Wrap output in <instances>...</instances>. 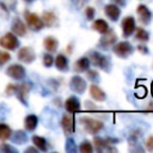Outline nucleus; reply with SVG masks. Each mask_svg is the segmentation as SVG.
I'll return each mask as SVG.
<instances>
[{"label":"nucleus","instance_id":"obj_1","mask_svg":"<svg viewBox=\"0 0 153 153\" xmlns=\"http://www.w3.org/2000/svg\"><path fill=\"white\" fill-rule=\"evenodd\" d=\"M91 65H93L94 67H98L99 69H103L105 72H110L111 69V62L109 60L108 56L100 54L99 51H96V50H91L88 51V55H87Z\"/></svg>","mask_w":153,"mask_h":153},{"label":"nucleus","instance_id":"obj_2","mask_svg":"<svg viewBox=\"0 0 153 153\" xmlns=\"http://www.w3.org/2000/svg\"><path fill=\"white\" fill-rule=\"evenodd\" d=\"M80 123L82 124L84 129L91 134V135H96L98 134L103 128H104V123L96 120V118H92V117H88V116H82L80 117Z\"/></svg>","mask_w":153,"mask_h":153},{"label":"nucleus","instance_id":"obj_3","mask_svg":"<svg viewBox=\"0 0 153 153\" xmlns=\"http://www.w3.org/2000/svg\"><path fill=\"white\" fill-rule=\"evenodd\" d=\"M111 48H112V53L115 55H117L118 57H121V59H127L128 56H130L134 53V47L128 41L117 42Z\"/></svg>","mask_w":153,"mask_h":153},{"label":"nucleus","instance_id":"obj_4","mask_svg":"<svg viewBox=\"0 0 153 153\" xmlns=\"http://www.w3.org/2000/svg\"><path fill=\"white\" fill-rule=\"evenodd\" d=\"M0 45L7 50H14L19 47V41L14 33L7 32L2 37H0Z\"/></svg>","mask_w":153,"mask_h":153},{"label":"nucleus","instance_id":"obj_5","mask_svg":"<svg viewBox=\"0 0 153 153\" xmlns=\"http://www.w3.org/2000/svg\"><path fill=\"white\" fill-rule=\"evenodd\" d=\"M121 27H122V35L124 38H128L130 37L135 29H136V24H135V19L134 17L131 16H127L122 19V23H121Z\"/></svg>","mask_w":153,"mask_h":153},{"label":"nucleus","instance_id":"obj_6","mask_svg":"<svg viewBox=\"0 0 153 153\" xmlns=\"http://www.w3.org/2000/svg\"><path fill=\"white\" fill-rule=\"evenodd\" d=\"M86 87H87V84H86V80L84 78H81L80 75H74L69 80V88L78 93V94H82L85 91H86Z\"/></svg>","mask_w":153,"mask_h":153},{"label":"nucleus","instance_id":"obj_7","mask_svg":"<svg viewBox=\"0 0 153 153\" xmlns=\"http://www.w3.org/2000/svg\"><path fill=\"white\" fill-rule=\"evenodd\" d=\"M25 20H26L27 26L32 31H39L44 26L42 19L36 13H32V12H25Z\"/></svg>","mask_w":153,"mask_h":153},{"label":"nucleus","instance_id":"obj_8","mask_svg":"<svg viewBox=\"0 0 153 153\" xmlns=\"http://www.w3.org/2000/svg\"><path fill=\"white\" fill-rule=\"evenodd\" d=\"M116 41H117V35L110 29V31H108L106 33H104L100 37V39L98 42V47L100 49H105L106 50V49L111 48L116 43Z\"/></svg>","mask_w":153,"mask_h":153},{"label":"nucleus","instance_id":"obj_9","mask_svg":"<svg viewBox=\"0 0 153 153\" xmlns=\"http://www.w3.org/2000/svg\"><path fill=\"white\" fill-rule=\"evenodd\" d=\"M61 127H62L63 133L66 134V136L72 135L75 130V122H74L73 115H69V112L65 114L61 118Z\"/></svg>","mask_w":153,"mask_h":153},{"label":"nucleus","instance_id":"obj_10","mask_svg":"<svg viewBox=\"0 0 153 153\" xmlns=\"http://www.w3.org/2000/svg\"><path fill=\"white\" fill-rule=\"evenodd\" d=\"M30 90H31V85L27 84V82H24V84H20V85H16V87H14V93H16L17 98L25 106H27V94H29Z\"/></svg>","mask_w":153,"mask_h":153},{"label":"nucleus","instance_id":"obj_11","mask_svg":"<svg viewBox=\"0 0 153 153\" xmlns=\"http://www.w3.org/2000/svg\"><path fill=\"white\" fill-rule=\"evenodd\" d=\"M6 74L14 80H22L25 76V69L22 65L14 63V65H11L10 67H7Z\"/></svg>","mask_w":153,"mask_h":153},{"label":"nucleus","instance_id":"obj_12","mask_svg":"<svg viewBox=\"0 0 153 153\" xmlns=\"http://www.w3.org/2000/svg\"><path fill=\"white\" fill-rule=\"evenodd\" d=\"M136 14L139 17V20L143 24V25H148L152 20V12L148 10V7L143 4H140L136 7Z\"/></svg>","mask_w":153,"mask_h":153},{"label":"nucleus","instance_id":"obj_13","mask_svg":"<svg viewBox=\"0 0 153 153\" xmlns=\"http://www.w3.org/2000/svg\"><path fill=\"white\" fill-rule=\"evenodd\" d=\"M17 56H18V60L22 61V62H24V63H31L36 59L35 51L30 47H23V48H20Z\"/></svg>","mask_w":153,"mask_h":153},{"label":"nucleus","instance_id":"obj_14","mask_svg":"<svg viewBox=\"0 0 153 153\" xmlns=\"http://www.w3.org/2000/svg\"><path fill=\"white\" fill-rule=\"evenodd\" d=\"M104 13L110 20L117 22L120 19V16H121V10L116 4H108L104 7Z\"/></svg>","mask_w":153,"mask_h":153},{"label":"nucleus","instance_id":"obj_15","mask_svg":"<svg viewBox=\"0 0 153 153\" xmlns=\"http://www.w3.org/2000/svg\"><path fill=\"white\" fill-rule=\"evenodd\" d=\"M65 109H66V111L69 112V114L79 112L80 109H81V104H80L79 98H76L75 96H72V97L67 98L66 102H65Z\"/></svg>","mask_w":153,"mask_h":153},{"label":"nucleus","instance_id":"obj_16","mask_svg":"<svg viewBox=\"0 0 153 153\" xmlns=\"http://www.w3.org/2000/svg\"><path fill=\"white\" fill-rule=\"evenodd\" d=\"M90 96L92 99H94L96 102H104L106 99V94L105 92L97 85V84H92L90 86Z\"/></svg>","mask_w":153,"mask_h":153},{"label":"nucleus","instance_id":"obj_17","mask_svg":"<svg viewBox=\"0 0 153 153\" xmlns=\"http://www.w3.org/2000/svg\"><path fill=\"white\" fill-rule=\"evenodd\" d=\"M91 66V62L88 60L87 56H82L80 57L79 60H76L74 62V66H73V71L76 72V73H84L86 72Z\"/></svg>","mask_w":153,"mask_h":153},{"label":"nucleus","instance_id":"obj_18","mask_svg":"<svg viewBox=\"0 0 153 153\" xmlns=\"http://www.w3.org/2000/svg\"><path fill=\"white\" fill-rule=\"evenodd\" d=\"M41 19H42L44 26L53 27V26H56V25H57V17H56L55 13L51 12V11H45V12H43Z\"/></svg>","mask_w":153,"mask_h":153},{"label":"nucleus","instance_id":"obj_19","mask_svg":"<svg viewBox=\"0 0 153 153\" xmlns=\"http://www.w3.org/2000/svg\"><path fill=\"white\" fill-rule=\"evenodd\" d=\"M12 31L16 36H25L26 35V25L19 19V18H14L12 22Z\"/></svg>","mask_w":153,"mask_h":153},{"label":"nucleus","instance_id":"obj_20","mask_svg":"<svg viewBox=\"0 0 153 153\" xmlns=\"http://www.w3.org/2000/svg\"><path fill=\"white\" fill-rule=\"evenodd\" d=\"M92 29H93L94 31L99 32L100 35H104V33H106L108 31H110V26H109V24H108L104 19H96V20H93V23H92Z\"/></svg>","mask_w":153,"mask_h":153},{"label":"nucleus","instance_id":"obj_21","mask_svg":"<svg viewBox=\"0 0 153 153\" xmlns=\"http://www.w3.org/2000/svg\"><path fill=\"white\" fill-rule=\"evenodd\" d=\"M93 145L97 152H103V151H109V148L111 147V145H109V142L106 141V139L100 137V136H94L93 137Z\"/></svg>","mask_w":153,"mask_h":153},{"label":"nucleus","instance_id":"obj_22","mask_svg":"<svg viewBox=\"0 0 153 153\" xmlns=\"http://www.w3.org/2000/svg\"><path fill=\"white\" fill-rule=\"evenodd\" d=\"M54 62H55L57 71H60V72H67L68 71V59L63 54H59L55 57Z\"/></svg>","mask_w":153,"mask_h":153},{"label":"nucleus","instance_id":"obj_23","mask_svg":"<svg viewBox=\"0 0 153 153\" xmlns=\"http://www.w3.org/2000/svg\"><path fill=\"white\" fill-rule=\"evenodd\" d=\"M43 45H44V48H45V50L48 53H54V51H56V49L59 47V42H57V39L55 37L47 36L44 38V41H43Z\"/></svg>","mask_w":153,"mask_h":153},{"label":"nucleus","instance_id":"obj_24","mask_svg":"<svg viewBox=\"0 0 153 153\" xmlns=\"http://www.w3.org/2000/svg\"><path fill=\"white\" fill-rule=\"evenodd\" d=\"M37 124H38V118L36 115L33 114H30L25 117L24 120V126H25V129L29 130V131H33L36 128H37Z\"/></svg>","mask_w":153,"mask_h":153},{"label":"nucleus","instance_id":"obj_25","mask_svg":"<svg viewBox=\"0 0 153 153\" xmlns=\"http://www.w3.org/2000/svg\"><path fill=\"white\" fill-rule=\"evenodd\" d=\"M13 141V143H18V145H23L27 141V135L24 130H16L13 134H11L10 136Z\"/></svg>","mask_w":153,"mask_h":153},{"label":"nucleus","instance_id":"obj_26","mask_svg":"<svg viewBox=\"0 0 153 153\" xmlns=\"http://www.w3.org/2000/svg\"><path fill=\"white\" fill-rule=\"evenodd\" d=\"M32 143L36 146V148L38 151H42V152H45L48 151V143H47V140L42 136H38V135H33L32 136Z\"/></svg>","mask_w":153,"mask_h":153},{"label":"nucleus","instance_id":"obj_27","mask_svg":"<svg viewBox=\"0 0 153 153\" xmlns=\"http://www.w3.org/2000/svg\"><path fill=\"white\" fill-rule=\"evenodd\" d=\"M134 32H135V38H136L137 41L143 42V43L148 42V39H149V33H148L143 27H136Z\"/></svg>","mask_w":153,"mask_h":153},{"label":"nucleus","instance_id":"obj_28","mask_svg":"<svg viewBox=\"0 0 153 153\" xmlns=\"http://www.w3.org/2000/svg\"><path fill=\"white\" fill-rule=\"evenodd\" d=\"M11 134H12L11 128L7 124H5V123H0V140L1 141L8 140L10 136H11Z\"/></svg>","mask_w":153,"mask_h":153},{"label":"nucleus","instance_id":"obj_29","mask_svg":"<svg viewBox=\"0 0 153 153\" xmlns=\"http://www.w3.org/2000/svg\"><path fill=\"white\" fill-rule=\"evenodd\" d=\"M79 151L81 153H92L93 152V146L90 141L87 140H84L80 145H79Z\"/></svg>","mask_w":153,"mask_h":153},{"label":"nucleus","instance_id":"obj_30","mask_svg":"<svg viewBox=\"0 0 153 153\" xmlns=\"http://www.w3.org/2000/svg\"><path fill=\"white\" fill-rule=\"evenodd\" d=\"M86 72H87V73H86L87 79L91 80L93 84H96V82L99 81V73H98V71H96V69H90V68H88Z\"/></svg>","mask_w":153,"mask_h":153},{"label":"nucleus","instance_id":"obj_31","mask_svg":"<svg viewBox=\"0 0 153 153\" xmlns=\"http://www.w3.org/2000/svg\"><path fill=\"white\" fill-rule=\"evenodd\" d=\"M65 148H66V151L69 152V153L76 152V145L74 143V140H73L72 137H68V139L66 140V146H65Z\"/></svg>","mask_w":153,"mask_h":153},{"label":"nucleus","instance_id":"obj_32","mask_svg":"<svg viewBox=\"0 0 153 153\" xmlns=\"http://www.w3.org/2000/svg\"><path fill=\"white\" fill-rule=\"evenodd\" d=\"M53 63H54V57H53V55H51L50 53H45V54L43 55V65L49 68V67L53 66Z\"/></svg>","mask_w":153,"mask_h":153},{"label":"nucleus","instance_id":"obj_33","mask_svg":"<svg viewBox=\"0 0 153 153\" xmlns=\"http://www.w3.org/2000/svg\"><path fill=\"white\" fill-rule=\"evenodd\" d=\"M11 60V55L4 50H0V67Z\"/></svg>","mask_w":153,"mask_h":153},{"label":"nucleus","instance_id":"obj_34","mask_svg":"<svg viewBox=\"0 0 153 153\" xmlns=\"http://www.w3.org/2000/svg\"><path fill=\"white\" fill-rule=\"evenodd\" d=\"M94 8L93 7H86L85 8V16H86V19L87 20H93L94 19Z\"/></svg>","mask_w":153,"mask_h":153},{"label":"nucleus","instance_id":"obj_35","mask_svg":"<svg viewBox=\"0 0 153 153\" xmlns=\"http://www.w3.org/2000/svg\"><path fill=\"white\" fill-rule=\"evenodd\" d=\"M0 151H2V152H8V153H17V152H18L16 148H13V147H11V146H8V145H5V143L0 145Z\"/></svg>","mask_w":153,"mask_h":153},{"label":"nucleus","instance_id":"obj_36","mask_svg":"<svg viewBox=\"0 0 153 153\" xmlns=\"http://www.w3.org/2000/svg\"><path fill=\"white\" fill-rule=\"evenodd\" d=\"M145 146H146L147 151L153 152V135H151V136L147 137V140H146V142H145Z\"/></svg>","mask_w":153,"mask_h":153},{"label":"nucleus","instance_id":"obj_37","mask_svg":"<svg viewBox=\"0 0 153 153\" xmlns=\"http://www.w3.org/2000/svg\"><path fill=\"white\" fill-rule=\"evenodd\" d=\"M14 87H16V85H13V84H10L8 86H7V88H6V94L7 96H12V94H14Z\"/></svg>","mask_w":153,"mask_h":153},{"label":"nucleus","instance_id":"obj_38","mask_svg":"<svg viewBox=\"0 0 153 153\" xmlns=\"http://www.w3.org/2000/svg\"><path fill=\"white\" fill-rule=\"evenodd\" d=\"M136 49H137L141 54H145V55H146V54H148V49H147V47H146V45H143V44L137 45V47H136Z\"/></svg>","mask_w":153,"mask_h":153},{"label":"nucleus","instance_id":"obj_39","mask_svg":"<svg viewBox=\"0 0 153 153\" xmlns=\"http://www.w3.org/2000/svg\"><path fill=\"white\" fill-rule=\"evenodd\" d=\"M136 96H137L139 98L146 97V88H145V86H143V87H141V91H140V92H136Z\"/></svg>","mask_w":153,"mask_h":153},{"label":"nucleus","instance_id":"obj_40","mask_svg":"<svg viewBox=\"0 0 153 153\" xmlns=\"http://www.w3.org/2000/svg\"><path fill=\"white\" fill-rule=\"evenodd\" d=\"M126 1H127V0H114V2H115L117 6H124V5H126Z\"/></svg>","mask_w":153,"mask_h":153},{"label":"nucleus","instance_id":"obj_41","mask_svg":"<svg viewBox=\"0 0 153 153\" xmlns=\"http://www.w3.org/2000/svg\"><path fill=\"white\" fill-rule=\"evenodd\" d=\"M26 152H33V153H37V148H33V147H29V148H26Z\"/></svg>","mask_w":153,"mask_h":153},{"label":"nucleus","instance_id":"obj_42","mask_svg":"<svg viewBox=\"0 0 153 153\" xmlns=\"http://www.w3.org/2000/svg\"><path fill=\"white\" fill-rule=\"evenodd\" d=\"M151 92H152V96H153V81H152V85H151Z\"/></svg>","mask_w":153,"mask_h":153},{"label":"nucleus","instance_id":"obj_43","mask_svg":"<svg viewBox=\"0 0 153 153\" xmlns=\"http://www.w3.org/2000/svg\"><path fill=\"white\" fill-rule=\"evenodd\" d=\"M26 2H32V1H35V0H25Z\"/></svg>","mask_w":153,"mask_h":153}]
</instances>
